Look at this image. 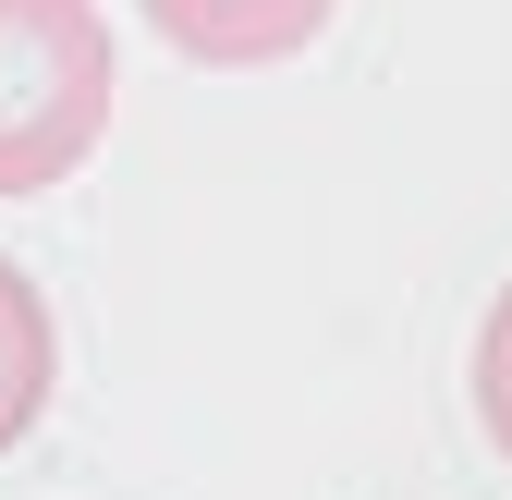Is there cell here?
I'll use <instances>...</instances> for the list:
<instances>
[{
  "label": "cell",
  "instance_id": "obj_1",
  "mask_svg": "<svg viewBox=\"0 0 512 500\" xmlns=\"http://www.w3.org/2000/svg\"><path fill=\"white\" fill-rule=\"evenodd\" d=\"M110 122V25L98 0H0V196L61 183Z\"/></svg>",
  "mask_w": 512,
  "mask_h": 500
},
{
  "label": "cell",
  "instance_id": "obj_2",
  "mask_svg": "<svg viewBox=\"0 0 512 500\" xmlns=\"http://www.w3.org/2000/svg\"><path fill=\"white\" fill-rule=\"evenodd\" d=\"M147 25L183 49V61H220V74H256V61H293L330 0H147Z\"/></svg>",
  "mask_w": 512,
  "mask_h": 500
},
{
  "label": "cell",
  "instance_id": "obj_3",
  "mask_svg": "<svg viewBox=\"0 0 512 500\" xmlns=\"http://www.w3.org/2000/svg\"><path fill=\"white\" fill-rule=\"evenodd\" d=\"M49 379H61V342H49V293L0 257V452L49 415Z\"/></svg>",
  "mask_w": 512,
  "mask_h": 500
},
{
  "label": "cell",
  "instance_id": "obj_4",
  "mask_svg": "<svg viewBox=\"0 0 512 500\" xmlns=\"http://www.w3.org/2000/svg\"><path fill=\"white\" fill-rule=\"evenodd\" d=\"M476 415H488V440L512 464V281L488 293V330H476Z\"/></svg>",
  "mask_w": 512,
  "mask_h": 500
}]
</instances>
